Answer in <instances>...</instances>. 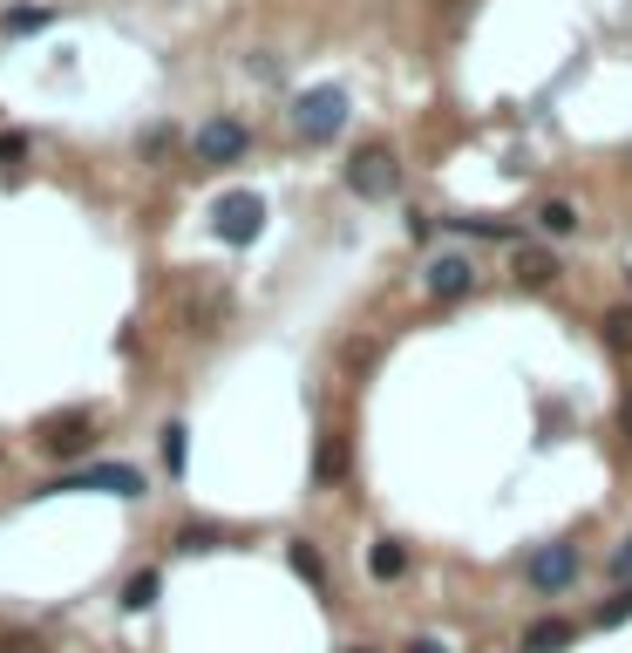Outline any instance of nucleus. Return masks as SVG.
<instances>
[{"label":"nucleus","instance_id":"0eeeda50","mask_svg":"<svg viewBox=\"0 0 632 653\" xmlns=\"http://www.w3.org/2000/svg\"><path fill=\"white\" fill-rule=\"evenodd\" d=\"M68 490H103V497H143V476L130 463H82L75 476H55L41 497H68Z\"/></svg>","mask_w":632,"mask_h":653},{"label":"nucleus","instance_id":"a878e982","mask_svg":"<svg viewBox=\"0 0 632 653\" xmlns=\"http://www.w3.org/2000/svg\"><path fill=\"white\" fill-rule=\"evenodd\" d=\"M0 653H41V640H28V633H8V640H0Z\"/></svg>","mask_w":632,"mask_h":653},{"label":"nucleus","instance_id":"5701e85b","mask_svg":"<svg viewBox=\"0 0 632 653\" xmlns=\"http://www.w3.org/2000/svg\"><path fill=\"white\" fill-rule=\"evenodd\" d=\"M170 143H177V130H170V123H157V130L143 137V157H170Z\"/></svg>","mask_w":632,"mask_h":653},{"label":"nucleus","instance_id":"bb28decb","mask_svg":"<svg viewBox=\"0 0 632 653\" xmlns=\"http://www.w3.org/2000/svg\"><path fill=\"white\" fill-rule=\"evenodd\" d=\"M401 653H449V646H442V640H409Z\"/></svg>","mask_w":632,"mask_h":653},{"label":"nucleus","instance_id":"7ed1b4c3","mask_svg":"<svg viewBox=\"0 0 632 653\" xmlns=\"http://www.w3.org/2000/svg\"><path fill=\"white\" fill-rule=\"evenodd\" d=\"M347 191H353V197H395V191H401V157H395V143L353 150V157H347Z\"/></svg>","mask_w":632,"mask_h":653},{"label":"nucleus","instance_id":"dca6fc26","mask_svg":"<svg viewBox=\"0 0 632 653\" xmlns=\"http://www.w3.org/2000/svg\"><path fill=\"white\" fill-rule=\"evenodd\" d=\"M55 28V8H8L0 14V35H41Z\"/></svg>","mask_w":632,"mask_h":653},{"label":"nucleus","instance_id":"4be33fe9","mask_svg":"<svg viewBox=\"0 0 632 653\" xmlns=\"http://www.w3.org/2000/svg\"><path fill=\"white\" fill-rule=\"evenodd\" d=\"M21 157H28V137H21V130H0V170H14Z\"/></svg>","mask_w":632,"mask_h":653},{"label":"nucleus","instance_id":"1a4fd4ad","mask_svg":"<svg viewBox=\"0 0 632 653\" xmlns=\"http://www.w3.org/2000/svg\"><path fill=\"white\" fill-rule=\"evenodd\" d=\"M511 280L530 286V293L551 286L558 280V253H544V245H511Z\"/></svg>","mask_w":632,"mask_h":653},{"label":"nucleus","instance_id":"b1692460","mask_svg":"<svg viewBox=\"0 0 632 653\" xmlns=\"http://www.w3.org/2000/svg\"><path fill=\"white\" fill-rule=\"evenodd\" d=\"M409 239L428 245V239H436V218H428V212H409Z\"/></svg>","mask_w":632,"mask_h":653},{"label":"nucleus","instance_id":"4468645a","mask_svg":"<svg viewBox=\"0 0 632 653\" xmlns=\"http://www.w3.org/2000/svg\"><path fill=\"white\" fill-rule=\"evenodd\" d=\"M538 232L544 239H578V205L571 197H544L538 205Z\"/></svg>","mask_w":632,"mask_h":653},{"label":"nucleus","instance_id":"39448f33","mask_svg":"<svg viewBox=\"0 0 632 653\" xmlns=\"http://www.w3.org/2000/svg\"><path fill=\"white\" fill-rule=\"evenodd\" d=\"M35 443H41V457L75 463V457H89V449H95V415L89 409H62V415H48L35 430Z\"/></svg>","mask_w":632,"mask_h":653},{"label":"nucleus","instance_id":"6e6552de","mask_svg":"<svg viewBox=\"0 0 632 653\" xmlns=\"http://www.w3.org/2000/svg\"><path fill=\"white\" fill-rule=\"evenodd\" d=\"M422 286H428V299H469V293H476V259H469V253H442V259H428Z\"/></svg>","mask_w":632,"mask_h":653},{"label":"nucleus","instance_id":"ddd939ff","mask_svg":"<svg viewBox=\"0 0 632 653\" xmlns=\"http://www.w3.org/2000/svg\"><path fill=\"white\" fill-rule=\"evenodd\" d=\"M449 232H463V239H490V245H517V225H511V218H496V212L449 218Z\"/></svg>","mask_w":632,"mask_h":653},{"label":"nucleus","instance_id":"412c9836","mask_svg":"<svg viewBox=\"0 0 632 653\" xmlns=\"http://www.w3.org/2000/svg\"><path fill=\"white\" fill-rule=\"evenodd\" d=\"M625 619H632V586H619V592L598 606V626H625Z\"/></svg>","mask_w":632,"mask_h":653},{"label":"nucleus","instance_id":"aec40b11","mask_svg":"<svg viewBox=\"0 0 632 653\" xmlns=\"http://www.w3.org/2000/svg\"><path fill=\"white\" fill-rule=\"evenodd\" d=\"M605 347L632 355V307H612V313H605Z\"/></svg>","mask_w":632,"mask_h":653},{"label":"nucleus","instance_id":"20e7f679","mask_svg":"<svg viewBox=\"0 0 632 653\" xmlns=\"http://www.w3.org/2000/svg\"><path fill=\"white\" fill-rule=\"evenodd\" d=\"M578 572H585V559H578V545H538L524 559V586L530 592H544V599H558L578 586Z\"/></svg>","mask_w":632,"mask_h":653},{"label":"nucleus","instance_id":"393cba45","mask_svg":"<svg viewBox=\"0 0 632 653\" xmlns=\"http://www.w3.org/2000/svg\"><path fill=\"white\" fill-rule=\"evenodd\" d=\"M612 579H632V538H625V545L612 551Z\"/></svg>","mask_w":632,"mask_h":653},{"label":"nucleus","instance_id":"c85d7f7f","mask_svg":"<svg viewBox=\"0 0 632 653\" xmlns=\"http://www.w3.org/2000/svg\"><path fill=\"white\" fill-rule=\"evenodd\" d=\"M347 653H382V646H347Z\"/></svg>","mask_w":632,"mask_h":653},{"label":"nucleus","instance_id":"9b49d317","mask_svg":"<svg viewBox=\"0 0 632 653\" xmlns=\"http://www.w3.org/2000/svg\"><path fill=\"white\" fill-rule=\"evenodd\" d=\"M565 646H578L571 619H530L524 626V653H565Z\"/></svg>","mask_w":632,"mask_h":653},{"label":"nucleus","instance_id":"f257e3e1","mask_svg":"<svg viewBox=\"0 0 632 653\" xmlns=\"http://www.w3.org/2000/svg\"><path fill=\"white\" fill-rule=\"evenodd\" d=\"M347 89L340 82H320V89H299L293 95V130L307 137V143H334L347 130Z\"/></svg>","mask_w":632,"mask_h":653},{"label":"nucleus","instance_id":"f8f14e48","mask_svg":"<svg viewBox=\"0 0 632 653\" xmlns=\"http://www.w3.org/2000/svg\"><path fill=\"white\" fill-rule=\"evenodd\" d=\"M286 565H293V572H299V579H307V586H313L320 599L334 592V579H326V559H320V545H307V538H293V545H286Z\"/></svg>","mask_w":632,"mask_h":653},{"label":"nucleus","instance_id":"f03ea898","mask_svg":"<svg viewBox=\"0 0 632 653\" xmlns=\"http://www.w3.org/2000/svg\"><path fill=\"white\" fill-rule=\"evenodd\" d=\"M245 150H251V130L238 116H205L191 130V157L205 164V170H232V164H245Z\"/></svg>","mask_w":632,"mask_h":653},{"label":"nucleus","instance_id":"cd10ccee","mask_svg":"<svg viewBox=\"0 0 632 653\" xmlns=\"http://www.w3.org/2000/svg\"><path fill=\"white\" fill-rule=\"evenodd\" d=\"M619 430H625V436H632V395H625V401H619Z\"/></svg>","mask_w":632,"mask_h":653},{"label":"nucleus","instance_id":"6ab92c4d","mask_svg":"<svg viewBox=\"0 0 632 653\" xmlns=\"http://www.w3.org/2000/svg\"><path fill=\"white\" fill-rule=\"evenodd\" d=\"M218 545H224L218 524H184V532H177V551H191V559L197 551H218Z\"/></svg>","mask_w":632,"mask_h":653},{"label":"nucleus","instance_id":"a211bd4d","mask_svg":"<svg viewBox=\"0 0 632 653\" xmlns=\"http://www.w3.org/2000/svg\"><path fill=\"white\" fill-rule=\"evenodd\" d=\"M184 436H191L184 422H164V470H170V476H184V457H191Z\"/></svg>","mask_w":632,"mask_h":653},{"label":"nucleus","instance_id":"9d476101","mask_svg":"<svg viewBox=\"0 0 632 653\" xmlns=\"http://www.w3.org/2000/svg\"><path fill=\"white\" fill-rule=\"evenodd\" d=\"M409 545H401V538H374L367 545V572H374V579H382V586H401V579H409Z\"/></svg>","mask_w":632,"mask_h":653},{"label":"nucleus","instance_id":"423d86ee","mask_svg":"<svg viewBox=\"0 0 632 653\" xmlns=\"http://www.w3.org/2000/svg\"><path fill=\"white\" fill-rule=\"evenodd\" d=\"M211 232L224 245H251V239L266 232V197L259 191H224L218 205H211Z\"/></svg>","mask_w":632,"mask_h":653},{"label":"nucleus","instance_id":"f3484780","mask_svg":"<svg viewBox=\"0 0 632 653\" xmlns=\"http://www.w3.org/2000/svg\"><path fill=\"white\" fill-rule=\"evenodd\" d=\"M157 592H164V579H157V572H130V586H122V613L157 606Z\"/></svg>","mask_w":632,"mask_h":653},{"label":"nucleus","instance_id":"2eb2a0df","mask_svg":"<svg viewBox=\"0 0 632 653\" xmlns=\"http://www.w3.org/2000/svg\"><path fill=\"white\" fill-rule=\"evenodd\" d=\"M347 476V443L340 436H320V449H313V484H340Z\"/></svg>","mask_w":632,"mask_h":653}]
</instances>
